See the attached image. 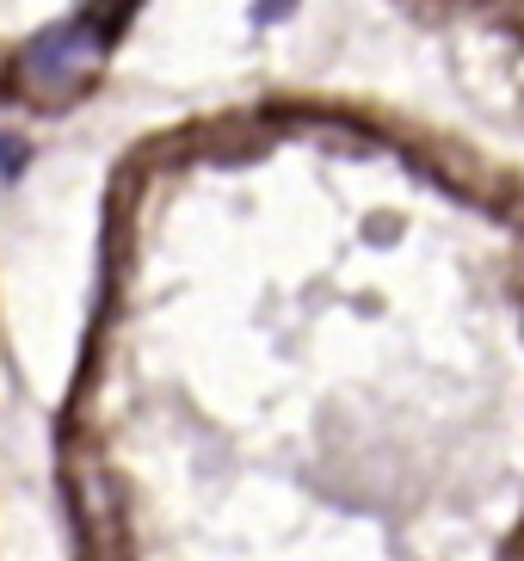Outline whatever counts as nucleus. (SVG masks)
<instances>
[{"label": "nucleus", "instance_id": "f257e3e1", "mask_svg": "<svg viewBox=\"0 0 524 561\" xmlns=\"http://www.w3.org/2000/svg\"><path fill=\"white\" fill-rule=\"evenodd\" d=\"M93 50H99V32L93 25H62V32H44L25 50V75L32 81H68V75H81L87 62H93Z\"/></svg>", "mask_w": 524, "mask_h": 561}, {"label": "nucleus", "instance_id": "f03ea898", "mask_svg": "<svg viewBox=\"0 0 524 561\" xmlns=\"http://www.w3.org/2000/svg\"><path fill=\"white\" fill-rule=\"evenodd\" d=\"M284 7H291V0H260V7H253V25H272V19H284Z\"/></svg>", "mask_w": 524, "mask_h": 561}]
</instances>
